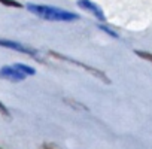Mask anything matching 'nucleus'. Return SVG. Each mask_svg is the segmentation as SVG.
Instances as JSON below:
<instances>
[{
  "label": "nucleus",
  "mask_w": 152,
  "mask_h": 149,
  "mask_svg": "<svg viewBox=\"0 0 152 149\" xmlns=\"http://www.w3.org/2000/svg\"><path fill=\"white\" fill-rule=\"evenodd\" d=\"M0 78H3L6 81H12V82H21L27 76L12 64V66H3L0 69Z\"/></svg>",
  "instance_id": "obj_4"
},
{
  "label": "nucleus",
  "mask_w": 152,
  "mask_h": 149,
  "mask_svg": "<svg viewBox=\"0 0 152 149\" xmlns=\"http://www.w3.org/2000/svg\"><path fill=\"white\" fill-rule=\"evenodd\" d=\"M99 28H100V30H103L104 33L110 34L112 37H119V34H118V33H115L112 28H109V27H106V26H103V24H100V26H99Z\"/></svg>",
  "instance_id": "obj_9"
},
{
  "label": "nucleus",
  "mask_w": 152,
  "mask_h": 149,
  "mask_svg": "<svg viewBox=\"0 0 152 149\" xmlns=\"http://www.w3.org/2000/svg\"><path fill=\"white\" fill-rule=\"evenodd\" d=\"M49 54H51V57H54V58H58V60H63V61L72 63V64H75V66H79L81 69H84V70L90 72V73L93 74V76H96L97 79H102L103 82L109 84V78L106 76V74H104L102 70H99V69H96V67H91V66H88V64H84V63H81V61H78V60H73V58H70V57H67V55H64V54H60V52L49 51Z\"/></svg>",
  "instance_id": "obj_2"
},
{
  "label": "nucleus",
  "mask_w": 152,
  "mask_h": 149,
  "mask_svg": "<svg viewBox=\"0 0 152 149\" xmlns=\"http://www.w3.org/2000/svg\"><path fill=\"white\" fill-rule=\"evenodd\" d=\"M26 9L28 12H31L33 15L45 20V21H57V23H72V21H78L79 15L70 12V11H64L55 6H49V5H36V3H27Z\"/></svg>",
  "instance_id": "obj_1"
},
{
  "label": "nucleus",
  "mask_w": 152,
  "mask_h": 149,
  "mask_svg": "<svg viewBox=\"0 0 152 149\" xmlns=\"http://www.w3.org/2000/svg\"><path fill=\"white\" fill-rule=\"evenodd\" d=\"M0 46L6 48V49H12V51L23 52V54H26V55H28V57H31V58H34V60L42 61L40 57H39V52H37L34 48H30V46H27V45H24V43H20V42H15V40H9V39H0Z\"/></svg>",
  "instance_id": "obj_3"
},
{
  "label": "nucleus",
  "mask_w": 152,
  "mask_h": 149,
  "mask_svg": "<svg viewBox=\"0 0 152 149\" xmlns=\"http://www.w3.org/2000/svg\"><path fill=\"white\" fill-rule=\"evenodd\" d=\"M134 54L136 55H139L140 58H143V60H146V61H149V63H152V52H146V51H134Z\"/></svg>",
  "instance_id": "obj_8"
},
{
  "label": "nucleus",
  "mask_w": 152,
  "mask_h": 149,
  "mask_svg": "<svg viewBox=\"0 0 152 149\" xmlns=\"http://www.w3.org/2000/svg\"><path fill=\"white\" fill-rule=\"evenodd\" d=\"M18 70H21L26 76H33V74H36V70H34V67H31V66H27V64H23V63H17V64H14Z\"/></svg>",
  "instance_id": "obj_6"
},
{
  "label": "nucleus",
  "mask_w": 152,
  "mask_h": 149,
  "mask_svg": "<svg viewBox=\"0 0 152 149\" xmlns=\"http://www.w3.org/2000/svg\"><path fill=\"white\" fill-rule=\"evenodd\" d=\"M0 115H3V116H6V118H8V116H11L9 109H8V107H6V106L2 103V102H0Z\"/></svg>",
  "instance_id": "obj_10"
},
{
  "label": "nucleus",
  "mask_w": 152,
  "mask_h": 149,
  "mask_svg": "<svg viewBox=\"0 0 152 149\" xmlns=\"http://www.w3.org/2000/svg\"><path fill=\"white\" fill-rule=\"evenodd\" d=\"M0 3L5 5V6H11V8H17V9H21L23 5L20 2H17V0H0Z\"/></svg>",
  "instance_id": "obj_7"
},
{
  "label": "nucleus",
  "mask_w": 152,
  "mask_h": 149,
  "mask_svg": "<svg viewBox=\"0 0 152 149\" xmlns=\"http://www.w3.org/2000/svg\"><path fill=\"white\" fill-rule=\"evenodd\" d=\"M78 6L82 8L84 11L90 12L93 17H96V20H99V21H102V23L106 21V17H104L103 11L100 9V6L96 5L94 2H91V0H78Z\"/></svg>",
  "instance_id": "obj_5"
}]
</instances>
